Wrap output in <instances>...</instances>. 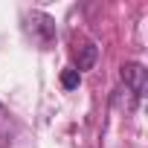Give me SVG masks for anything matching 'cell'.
Listing matches in <instances>:
<instances>
[{
	"instance_id": "obj_1",
	"label": "cell",
	"mask_w": 148,
	"mask_h": 148,
	"mask_svg": "<svg viewBox=\"0 0 148 148\" xmlns=\"http://www.w3.org/2000/svg\"><path fill=\"white\" fill-rule=\"evenodd\" d=\"M122 79H125L128 90L134 93V99L139 102L145 96V67L142 64H125L122 67Z\"/></svg>"
},
{
	"instance_id": "obj_4",
	"label": "cell",
	"mask_w": 148,
	"mask_h": 148,
	"mask_svg": "<svg viewBox=\"0 0 148 148\" xmlns=\"http://www.w3.org/2000/svg\"><path fill=\"white\" fill-rule=\"evenodd\" d=\"M79 82H82V73H79V70H64V73H61V84H64L67 90H76Z\"/></svg>"
},
{
	"instance_id": "obj_2",
	"label": "cell",
	"mask_w": 148,
	"mask_h": 148,
	"mask_svg": "<svg viewBox=\"0 0 148 148\" xmlns=\"http://www.w3.org/2000/svg\"><path fill=\"white\" fill-rule=\"evenodd\" d=\"M73 55H76V61H79V73H82V70H90V67L96 64V58H99V47H96L93 41H82V47L76 44Z\"/></svg>"
},
{
	"instance_id": "obj_3",
	"label": "cell",
	"mask_w": 148,
	"mask_h": 148,
	"mask_svg": "<svg viewBox=\"0 0 148 148\" xmlns=\"http://www.w3.org/2000/svg\"><path fill=\"white\" fill-rule=\"evenodd\" d=\"M12 134H15V125H12V116H9V110L0 105V142H9L12 139Z\"/></svg>"
}]
</instances>
